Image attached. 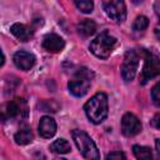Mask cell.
Here are the masks:
<instances>
[{
    "label": "cell",
    "mask_w": 160,
    "mask_h": 160,
    "mask_svg": "<svg viewBox=\"0 0 160 160\" xmlns=\"http://www.w3.org/2000/svg\"><path fill=\"white\" fill-rule=\"evenodd\" d=\"M85 114L88 119L94 124H100L105 120L108 116L109 104H108V96L104 92L95 94L84 106Z\"/></svg>",
    "instance_id": "cell-1"
},
{
    "label": "cell",
    "mask_w": 160,
    "mask_h": 160,
    "mask_svg": "<svg viewBox=\"0 0 160 160\" xmlns=\"http://www.w3.org/2000/svg\"><path fill=\"white\" fill-rule=\"evenodd\" d=\"M72 140L75 141L81 155L88 160H100V152L92 139L82 130L75 129L71 131Z\"/></svg>",
    "instance_id": "cell-2"
},
{
    "label": "cell",
    "mask_w": 160,
    "mask_h": 160,
    "mask_svg": "<svg viewBox=\"0 0 160 160\" xmlns=\"http://www.w3.org/2000/svg\"><path fill=\"white\" fill-rule=\"evenodd\" d=\"M92 78H94V74H92L91 70H89L86 68H80L76 71L75 76L68 84L69 91L74 96H78V98L84 96L88 92L89 88H90Z\"/></svg>",
    "instance_id": "cell-3"
},
{
    "label": "cell",
    "mask_w": 160,
    "mask_h": 160,
    "mask_svg": "<svg viewBox=\"0 0 160 160\" xmlns=\"http://www.w3.org/2000/svg\"><path fill=\"white\" fill-rule=\"evenodd\" d=\"M115 45H116V39L114 36H111L108 32H101L90 42L89 48L95 56L100 59H108L111 55Z\"/></svg>",
    "instance_id": "cell-4"
},
{
    "label": "cell",
    "mask_w": 160,
    "mask_h": 160,
    "mask_svg": "<svg viewBox=\"0 0 160 160\" xmlns=\"http://www.w3.org/2000/svg\"><path fill=\"white\" fill-rule=\"evenodd\" d=\"M28 116V104L24 99L16 98L0 106V121H8L10 119H24Z\"/></svg>",
    "instance_id": "cell-5"
},
{
    "label": "cell",
    "mask_w": 160,
    "mask_h": 160,
    "mask_svg": "<svg viewBox=\"0 0 160 160\" xmlns=\"http://www.w3.org/2000/svg\"><path fill=\"white\" fill-rule=\"evenodd\" d=\"M142 54L145 55V60H144L142 71L140 74V82L144 85L150 79H152V78L159 75V72H160V64H159V58L156 55H154L152 52L142 51Z\"/></svg>",
    "instance_id": "cell-6"
},
{
    "label": "cell",
    "mask_w": 160,
    "mask_h": 160,
    "mask_svg": "<svg viewBox=\"0 0 160 160\" xmlns=\"http://www.w3.org/2000/svg\"><path fill=\"white\" fill-rule=\"evenodd\" d=\"M139 65V54L135 50L126 51L121 64V76L125 81H131L136 74Z\"/></svg>",
    "instance_id": "cell-7"
},
{
    "label": "cell",
    "mask_w": 160,
    "mask_h": 160,
    "mask_svg": "<svg viewBox=\"0 0 160 160\" xmlns=\"http://www.w3.org/2000/svg\"><path fill=\"white\" fill-rule=\"evenodd\" d=\"M104 10L106 12V15L115 20V21H124L126 18V8H125V2L120 1V0H108L104 1L102 4Z\"/></svg>",
    "instance_id": "cell-8"
},
{
    "label": "cell",
    "mask_w": 160,
    "mask_h": 160,
    "mask_svg": "<svg viewBox=\"0 0 160 160\" xmlns=\"http://www.w3.org/2000/svg\"><path fill=\"white\" fill-rule=\"evenodd\" d=\"M141 131V122L140 120L132 114L126 112L121 119V132L125 136H134Z\"/></svg>",
    "instance_id": "cell-9"
},
{
    "label": "cell",
    "mask_w": 160,
    "mask_h": 160,
    "mask_svg": "<svg viewBox=\"0 0 160 160\" xmlns=\"http://www.w3.org/2000/svg\"><path fill=\"white\" fill-rule=\"evenodd\" d=\"M65 41L56 34H48L42 39V48L49 52H59L64 49Z\"/></svg>",
    "instance_id": "cell-10"
},
{
    "label": "cell",
    "mask_w": 160,
    "mask_h": 160,
    "mask_svg": "<svg viewBox=\"0 0 160 160\" xmlns=\"http://www.w3.org/2000/svg\"><path fill=\"white\" fill-rule=\"evenodd\" d=\"M14 64L16 65V68L21 69V70H30L34 64H35V56L31 54V52H28V51H24V50H20L18 52L14 54Z\"/></svg>",
    "instance_id": "cell-11"
},
{
    "label": "cell",
    "mask_w": 160,
    "mask_h": 160,
    "mask_svg": "<svg viewBox=\"0 0 160 160\" xmlns=\"http://www.w3.org/2000/svg\"><path fill=\"white\" fill-rule=\"evenodd\" d=\"M56 132V122L50 116H42L39 122V134L45 139H50Z\"/></svg>",
    "instance_id": "cell-12"
},
{
    "label": "cell",
    "mask_w": 160,
    "mask_h": 160,
    "mask_svg": "<svg viewBox=\"0 0 160 160\" xmlns=\"http://www.w3.org/2000/svg\"><path fill=\"white\" fill-rule=\"evenodd\" d=\"M10 31L20 41H28V40H30L32 38V30H31V28H29L25 24L15 22V24L11 25Z\"/></svg>",
    "instance_id": "cell-13"
},
{
    "label": "cell",
    "mask_w": 160,
    "mask_h": 160,
    "mask_svg": "<svg viewBox=\"0 0 160 160\" xmlns=\"http://www.w3.org/2000/svg\"><path fill=\"white\" fill-rule=\"evenodd\" d=\"M76 29L81 36L88 38V36H91L96 31V24H95V21H92L90 19H84L82 21H80L78 24Z\"/></svg>",
    "instance_id": "cell-14"
},
{
    "label": "cell",
    "mask_w": 160,
    "mask_h": 160,
    "mask_svg": "<svg viewBox=\"0 0 160 160\" xmlns=\"http://www.w3.org/2000/svg\"><path fill=\"white\" fill-rule=\"evenodd\" d=\"M34 136H32V132L30 130V128L28 126H24V128H20L15 136H14V140L18 145H26V144H30L32 141Z\"/></svg>",
    "instance_id": "cell-15"
},
{
    "label": "cell",
    "mask_w": 160,
    "mask_h": 160,
    "mask_svg": "<svg viewBox=\"0 0 160 160\" xmlns=\"http://www.w3.org/2000/svg\"><path fill=\"white\" fill-rule=\"evenodd\" d=\"M132 152L138 160H154V155L150 148L142 145H134Z\"/></svg>",
    "instance_id": "cell-16"
},
{
    "label": "cell",
    "mask_w": 160,
    "mask_h": 160,
    "mask_svg": "<svg viewBox=\"0 0 160 160\" xmlns=\"http://www.w3.org/2000/svg\"><path fill=\"white\" fill-rule=\"evenodd\" d=\"M50 150L58 154H66L71 150V148H70V144L65 139H58L50 145Z\"/></svg>",
    "instance_id": "cell-17"
},
{
    "label": "cell",
    "mask_w": 160,
    "mask_h": 160,
    "mask_svg": "<svg viewBox=\"0 0 160 160\" xmlns=\"http://www.w3.org/2000/svg\"><path fill=\"white\" fill-rule=\"evenodd\" d=\"M148 26H149V19L144 15L138 16L135 19V21L132 22V30H135V31H144Z\"/></svg>",
    "instance_id": "cell-18"
},
{
    "label": "cell",
    "mask_w": 160,
    "mask_h": 160,
    "mask_svg": "<svg viewBox=\"0 0 160 160\" xmlns=\"http://www.w3.org/2000/svg\"><path fill=\"white\" fill-rule=\"evenodd\" d=\"M75 5H76V8H78L80 11H82V12H85V14L91 12L92 9H94L92 1H89V0H76V1H75Z\"/></svg>",
    "instance_id": "cell-19"
},
{
    "label": "cell",
    "mask_w": 160,
    "mask_h": 160,
    "mask_svg": "<svg viewBox=\"0 0 160 160\" xmlns=\"http://www.w3.org/2000/svg\"><path fill=\"white\" fill-rule=\"evenodd\" d=\"M40 109L42 111H51V112H55L58 111L59 109V104L55 102L54 100H45L40 104Z\"/></svg>",
    "instance_id": "cell-20"
},
{
    "label": "cell",
    "mask_w": 160,
    "mask_h": 160,
    "mask_svg": "<svg viewBox=\"0 0 160 160\" xmlns=\"http://www.w3.org/2000/svg\"><path fill=\"white\" fill-rule=\"evenodd\" d=\"M159 88H160V84L159 82H156L155 85H154V88L151 89V99H152V101H154V104L156 105V106H159L160 105V96H159Z\"/></svg>",
    "instance_id": "cell-21"
},
{
    "label": "cell",
    "mask_w": 160,
    "mask_h": 160,
    "mask_svg": "<svg viewBox=\"0 0 160 160\" xmlns=\"http://www.w3.org/2000/svg\"><path fill=\"white\" fill-rule=\"evenodd\" d=\"M106 160H126V156L122 151H111L108 154Z\"/></svg>",
    "instance_id": "cell-22"
},
{
    "label": "cell",
    "mask_w": 160,
    "mask_h": 160,
    "mask_svg": "<svg viewBox=\"0 0 160 160\" xmlns=\"http://www.w3.org/2000/svg\"><path fill=\"white\" fill-rule=\"evenodd\" d=\"M159 118H160V114L158 112V114L154 116V119H152V126H154L155 129H159V128H160V124H159Z\"/></svg>",
    "instance_id": "cell-23"
},
{
    "label": "cell",
    "mask_w": 160,
    "mask_h": 160,
    "mask_svg": "<svg viewBox=\"0 0 160 160\" xmlns=\"http://www.w3.org/2000/svg\"><path fill=\"white\" fill-rule=\"evenodd\" d=\"M4 62H5V56H4L2 51L0 50V66H2V65H4Z\"/></svg>",
    "instance_id": "cell-24"
},
{
    "label": "cell",
    "mask_w": 160,
    "mask_h": 160,
    "mask_svg": "<svg viewBox=\"0 0 160 160\" xmlns=\"http://www.w3.org/2000/svg\"><path fill=\"white\" fill-rule=\"evenodd\" d=\"M54 160H66V159H64V158H56V159H54Z\"/></svg>",
    "instance_id": "cell-25"
}]
</instances>
